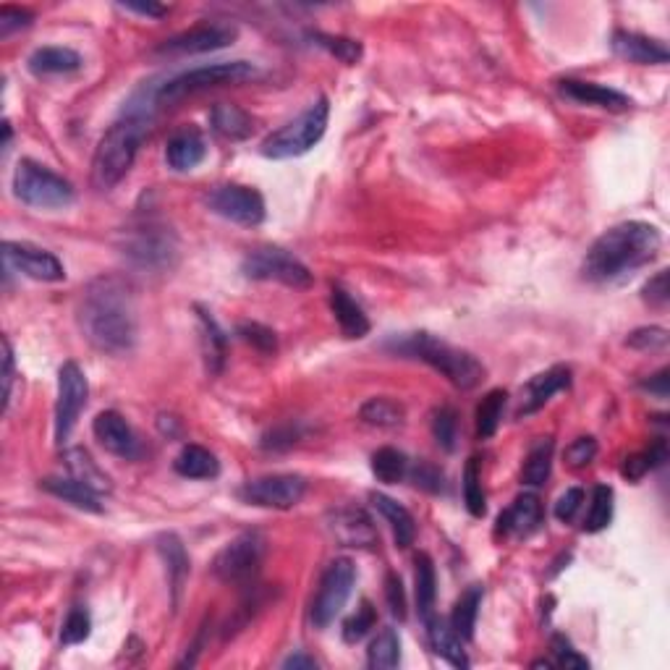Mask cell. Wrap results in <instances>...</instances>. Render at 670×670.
<instances>
[{
    "mask_svg": "<svg viewBox=\"0 0 670 670\" xmlns=\"http://www.w3.org/2000/svg\"><path fill=\"white\" fill-rule=\"evenodd\" d=\"M76 320L97 351L113 356L129 354L137 346V299L129 283L116 275H100L84 288Z\"/></svg>",
    "mask_w": 670,
    "mask_h": 670,
    "instance_id": "1",
    "label": "cell"
},
{
    "mask_svg": "<svg viewBox=\"0 0 670 670\" xmlns=\"http://www.w3.org/2000/svg\"><path fill=\"white\" fill-rule=\"evenodd\" d=\"M663 247V236L652 223L626 220L608 228L584 257L589 283H621L644 265H650Z\"/></svg>",
    "mask_w": 670,
    "mask_h": 670,
    "instance_id": "2",
    "label": "cell"
},
{
    "mask_svg": "<svg viewBox=\"0 0 670 670\" xmlns=\"http://www.w3.org/2000/svg\"><path fill=\"white\" fill-rule=\"evenodd\" d=\"M385 349L396 356H409V359L430 364L432 370H438L448 383L461 390L477 388L485 380V367L477 362V356L440 341L438 335L432 333L396 335L385 343Z\"/></svg>",
    "mask_w": 670,
    "mask_h": 670,
    "instance_id": "3",
    "label": "cell"
},
{
    "mask_svg": "<svg viewBox=\"0 0 670 670\" xmlns=\"http://www.w3.org/2000/svg\"><path fill=\"white\" fill-rule=\"evenodd\" d=\"M144 134H147V118L129 116V113L105 131V137L97 144L95 158H92V186L95 189L110 192L113 186L124 181L137 160Z\"/></svg>",
    "mask_w": 670,
    "mask_h": 670,
    "instance_id": "4",
    "label": "cell"
},
{
    "mask_svg": "<svg viewBox=\"0 0 670 670\" xmlns=\"http://www.w3.org/2000/svg\"><path fill=\"white\" fill-rule=\"evenodd\" d=\"M254 76H257V66L249 61L207 63V66H197V69L181 71V74L165 79L163 84L152 89V100H155V105H176L186 97L207 92V89L244 84Z\"/></svg>",
    "mask_w": 670,
    "mask_h": 670,
    "instance_id": "5",
    "label": "cell"
},
{
    "mask_svg": "<svg viewBox=\"0 0 670 670\" xmlns=\"http://www.w3.org/2000/svg\"><path fill=\"white\" fill-rule=\"evenodd\" d=\"M330 121V103L328 97H320L317 103L309 105L301 116L288 121L283 129L273 131L270 137L262 142L260 152L270 160H291L307 155L328 131Z\"/></svg>",
    "mask_w": 670,
    "mask_h": 670,
    "instance_id": "6",
    "label": "cell"
},
{
    "mask_svg": "<svg viewBox=\"0 0 670 670\" xmlns=\"http://www.w3.org/2000/svg\"><path fill=\"white\" fill-rule=\"evenodd\" d=\"M14 194L37 210H61L74 202V186L35 160H21L14 171Z\"/></svg>",
    "mask_w": 670,
    "mask_h": 670,
    "instance_id": "7",
    "label": "cell"
},
{
    "mask_svg": "<svg viewBox=\"0 0 670 670\" xmlns=\"http://www.w3.org/2000/svg\"><path fill=\"white\" fill-rule=\"evenodd\" d=\"M121 249L131 265L152 270V273L171 270L178 260L176 233L158 223H144L142 228L126 233Z\"/></svg>",
    "mask_w": 670,
    "mask_h": 670,
    "instance_id": "8",
    "label": "cell"
},
{
    "mask_svg": "<svg viewBox=\"0 0 670 670\" xmlns=\"http://www.w3.org/2000/svg\"><path fill=\"white\" fill-rule=\"evenodd\" d=\"M241 273L247 275L249 281H275L296 291L312 288L315 283L309 267L281 247H262L249 252L241 262Z\"/></svg>",
    "mask_w": 670,
    "mask_h": 670,
    "instance_id": "9",
    "label": "cell"
},
{
    "mask_svg": "<svg viewBox=\"0 0 670 670\" xmlns=\"http://www.w3.org/2000/svg\"><path fill=\"white\" fill-rule=\"evenodd\" d=\"M354 584L356 566L349 558H335L325 568V574L320 579V589H317V597L312 602V610H309V618H312L315 629H328L330 623L335 621V616L341 613L343 605L349 602Z\"/></svg>",
    "mask_w": 670,
    "mask_h": 670,
    "instance_id": "10",
    "label": "cell"
},
{
    "mask_svg": "<svg viewBox=\"0 0 670 670\" xmlns=\"http://www.w3.org/2000/svg\"><path fill=\"white\" fill-rule=\"evenodd\" d=\"M265 558V537L260 532H244L233 537L212 561V574L226 584H247L260 571Z\"/></svg>",
    "mask_w": 670,
    "mask_h": 670,
    "instance_id": "11",
    "label": "cell"
},
{
    "mask_svg": "<svg viewBox=\"0 0 670 670\" xmlns=\"http://www.w3.org/2000/svg\"><path fill=\"white\" fill-rule=\"evenodd\" d=\"M89 383L76 362H66L58 372V401H55V443L63 445L71 438L76 422L87 406Z\"/></svg>",
    "mask_w": 670,
    "mask_h": 670,
    "instance_id": "12",
    "label": "cell"
},
{
    "mask_svg": "<svg viewBox=\"0 0 670 670\" xmlns=\"http://www.w3.org/2000/svg\"><path fill=\"white\" fill-rule=\"evenodd\" d=\"M304 495H307V479L299 474H270V477L249 479L239 490V498L249 506L275 508V511L299 506Z\"/></svg>",
    "mask_w": 670,
    "mask_h": 670,
    "instance_id": "13",
    "label": "cell"
},
{
    "mask_svg": "<svg viewBox=\"0 0 670 670\" xmlns=\"http://www.w3.org/2000/svg\"><path fill=\"white\" fill-rule=\"evenodd\" d=\"M207 207H210L215 215H220V218L249 228L260 226L267 212L262 194L257 192V189H252V186H241V184L215 186V189L207 194Z\"/></svg>",
    "mask_w": 670,
    "mask_h": 670,
    "instance_id": "14",
    "label": "cell"
},
{
    "mask_svg": "<svg viewBox=\"0 0 670 670\" xmlns=\"http://www.w3.org/2000/svg\"><path fill=\"white\" fill-rule=\"evenodd\" d=\"M236 35H239V32H236V27L228 24V21H205V24H197V27L186 29V32H178V35L160 42L155 53L168 55V58L212 53V50L233 45Z\"/></svg>",
    "mask_w": 670,
    "mask_h": 670,
    "instance_id": "15",
    "label": "cell"
},
{
    "mask_svg": "<svg viewBox=\"0 0 670 670\" xmlns=\"http://www.w3.org/2000/svg\"><path fill=\"white\" fill-rule=\"evenodd\" d=\"M3 262H6L8 270L27 275L32 281L58 283L66 278V270L53 252L27 244V241H6L3 244Z\"/></svg>",
    "mask_w": 670,
    "mask_h": 670,
    "instance_id": "16",
    "label": "cell"
},
{
    "mask_svg": "<svg viewBox=\"0 0 670 670\" xmlns=\"http://www.w3.org/2000/svg\"><path fill=\"white\" fill-rule=\"evenodd\" d=\"M92 432H95L97 443L118 459L134 461L142 456V443H139L137 432L131 430V424L118 411H100L92 422Z\"/></svg>",
    "mask_w": 670,
    "mask_h": 670,
    "instance_id": "17",
    "label": "cell"
},
{
    "mask_svg": "<svg viewBox=\"0 0 670 670\" xmlns=\"http://www.w3.org/2000/svg\"><path fill=\"white\" fill-rule=\"evenodd\" d=\"M328 529L335 540L343 547H359V550H370L377 545V529L375 521L370 519V513L364 508L346 506L330 513Z\"/></svg>",
    "mask_w": 670,
    "mask_h": 670,
    "instance_id": "18",
    "label": "cell"
},
{
    "mask_svg": "<svg viewBox=\"0 0 670 670\" xmlns=\"http://www.w3.org/2000/svg\"><path fill=\"white\" fill-rule=\"evenodd\" d=\"M568 385H571V367H566V364H555L550 370L534 375L521 393L519 417H529L534 411H540L555 393L566 390Z\"/></svg>",
    "mask_w": 670,
    "mask_h": 670,
    "instance_id": "19",
    "label": "cell"
},
{
    "mask_svg": "<svg viewBox=\"0 0 670 670\" xmlns=\"http://www.w3.org/2000/svg\"><path fill=\"white\" fill-rule=\"evenodd\" d=\"M610 45L618 58L636 63V66H663L670 58L668 48L660 40L644 37L639 32H626V29H618Z\"/></svg>",
    "mask_w": 670,
    "mask_h": 670,
    "instance_id": "20",
    "label": "cell"
},
{
    "mask_svg": "<svg viewBox=\"0 0 670 670\" xmlns=\"http://www.w3.org/2000/svg\"><path fill=\"white\" fill-rule=\"evenodd\" d=\"M207 158V142L197 126H184L178 129L168 144H165V163L178 173L194 171L202 160Z\"/></svg>",
    "mask_w": 670,
    "mask_h": 670,
    "instance_id": "21",
    "label": "cell"
},
{
    "mask_svg": "<svg viewBox=\"0 0 670 670\" xmlns=\"http://www.w3.org/2000/svg\"><path fill=\"white\" fill-rule=\"evenodd\" d=\"M561 95L571 103L579 105H592V108H602V110H629L631 100L618 89L602 87V84L595 82H579V79H563L561 82Z\"/></svg>",
    "mask_w": 670,
    "mask_h": 670,
    "instance_id": "22",
    "label": "cell"
},
{
    "mask_svg": "<svg viewBox=\"0 0 670 670\" xmlns=\"http://www.w3.org/2000/svg\"><path fill=\"white\" fill-rule=\"evenodd\" d=\"M540 524H542L540 498L532 493H524L513 500V506L508 508V511H503L498 516V534H503V537H508V534L529 537Z\"/></svg>",
    "mask_w": 670,
    "mask_h": 670,
    "instance_id": "23",
    "label": "cell"
},
{
    "mask_svg": "<svg viewBox=\"0 0 670 670\" xmlns=\"http://www.w3.org/2000/svg\"><path fill=\"white\" fill-rule=\"evenodd\" d=\"M330 309H333L335 322H338L343 338L359 341L364 335H370V317L364 315L359 301L349 291H343L341 286H333V291H330Z\"/></svg>",
    "mask_w": 670,
    "mask_h": 670,
    "instance_id": "24",
    "label": "cell"
},
{
    "mask_svg": "<svg viewBox=\"0 0 670 670\" xmlns=\"http://www.w3.org/2000/svg\"><path fill=\"white\" fill-rule=\"evenodd\" d=\"M40 487L45 493L61 498L63 503H71L79 511L87 513H103V503H100V495L87 487L84 482L74 477H45L40 482Z\"/></svg>",
    "mask_w": 670,
    "mask_h": 670,
    "instance_id": "25",
    "label": "cell"
},
{
    "mask_svg": "<svg viewBox=\"0 0 670 670\" xmlns=\"http://www.w3.org/2000/svg\"><path fill=\"white\" fill-rule=\"evenodd\" d=\"M427 623V639L435 655H440L445 663H451L453 668H469V657H466L464 647H461L459 634L453 631L451 621H445L440 616L424 618Z\"/></svg>",
    "mask_w": 670,
    "mask_h": 670,
    "instance_id": "26",
    "label": "cell"
},
{
    "mask_svg": "<svg viewBox=\"0 0 670 670\" xmlns=\"http://www.w3.org/2000/svg\"><path fill=\"white\" fill-rule=\"evenodd\" d=\"M212 131L231 142H244L254 134V118L247 110L231 103H218L210 110Z\"/></svg>",
    "mask_w": 670,
    "mask_h": 670,
    "instance_id": "27",
    "label": "cell"
},
{
    "mask_svg": "<svg viewBox=\"0 0 670 670\" xmlns=\"http://www.w3.org/2000/svg\"><path fill=\"white\" fill-rule=\"evenodd\" d=\"M370 498L372 506L383 513V519L388 521L390 529H393L396 545L401 547V550L414 545V537H417V521H414V516L409 513V508H404L401 503H396V500L388 498V495L383 493H372Z\"/></svg>",
    "mask_w": 670,
    "mask_h": 670,
    "instance_id": "28",
    "label": "cell"
},
{
    "mask_svg": "<svg viewBox=\"0 0 670 670\" xmlns=\"http://www.w3.org/2000/svg\"><path fill=\"white\" fill-rule=\"evenodd\" d=\"M27 66L35 76L74 74L82 69V55L71 48H37L29 55Z\"/></svg>",
    "mask_w": 670,
    "mask_h": 670,
    "instance_id": "29",
    "label": "cell"
},
{
    "mask_svg": "<svg viewBox=\"0 0 670 670\" xmlns=\"http://www.w3.org/2000/svg\"><path fill=\"white\" fill-rule=\"evenodd\" d=\"M173 469L186 479H215L220 474V461L202 445H184V451L173 461Z\"/></svg>",
    "mask_w": 670,
    "mask_h": 670,
    "instance_id": "30",
    "label": "cell"
},
{
    "mask_svg": "<svg viewBox=\"0 0 670 670\" xmlns=\"http://www.w3.org/2000/svg\"><path fill=\"white\" fill-rule=\"evenodd\" d=\"M414 592H417V610L419 618H430L438 597V576H435V563L427 553H417L414 558Z\"/></svg>",
    "mask_w": 670,
    "mask_h": 670,
    "instance_id": "31",
    "label": "cell"
},
{
    "mask_svg": "<svg viewBox=\"0 0 670 670\" xmlns=\"http://www.w3.org/2000/svg\"><path fill=\"white\" fill-rule=\"evenodd\" d=\"M199 312V328H202V349H205V362L207 370L212 375H218L223 370V362H226V333L220 330V325L215 322V317L210 312H205L202 307H197Z\"/></svg>",
    "mask_w": 670,
    "mask_h": 670,
    "instance_id": "32",
    "label": "cell"
},
{
    "mask_svg": "<svg viewBox=\"0 0 670 670\" xmlns=\"http://www.w3.org/2000/svg\"><path fill=\"white\" fill-rule=\"evenodd\" d=\"M66 469H69V477L79 479V482H84L87 487H92L97 495L110 493V479L105 477L103 469H100V466L92 461V456H89L87 451H82V448H71V451H66Z\"/></svg>",
    "mask_w": 670,
    "mask_h": 670,
    "instance_id": "33",
    "label": "cell"
},
{
    "mask_svg": "<svg viewBox=\"0 0 670 670\" xmlns=\"http://www.w3.org/2000/svg\"><path fill=\"white\" fill-rule=\"evenodd\" d=\"M553 438H540L529 448L524 469H521V482L527 487H542L550 477V466H553Z\"/></svg>",
    "mask_w": 670,
    "mask_h": 670,
    "instance_id": "34",
    "label": "cell"
},
{
    "mask_svg": "<svg viewBox=\"0 0 670 670\" xmlns=\"http://www.w3.org/2000/svg\"><path fill=\"white\" fill-rule=\"evenodd\" d=\"M482 595H485V592H482V587H479V584H474V587L466 589L464 595L459 597V602H456V608H453L451 626H453V631L459 634L461 642H469V639L474 636V626H477Z\"/></svg>",
    "mask_w": 670,
    "mask_h": 670,
    "instance_id": "35",
    "label": "cell"
},
{
    "mask_svg": "<svg viewBox=\"0 0 670 670\" xmlns=\"http://www.w3.org/2000/svg\"><path fill=\"white\" fill-rule=\"evenodd\" d=\"M367 663L375 670H393L401 663V636L393 626L380 629L367 650Z\"/></svg>",
    "mask_w": 670,
    "mask_h": 670,
    "instance_id": "36",
    "label": "cell"
},
{
    "mask_svg": "<svg viewBox=\"0 0 670 670\" xmlns=\"http://www.w3.org/2000/svg\"><path fill=\"white\" fill-rule=\"evenodd\" d=\"M359 417L372 427H398V424H404L406 409L404 404H398L396 398L375 396L370 401H364Z\"/></svg>",
    "mask_w": 670,
    "mask_h": 670,
    "instance_id": "37",
    "label": "cell"
},
{
    "mask_svg": "<svg viewBox=\"0 0 670 670\" xmlns=\"http://www.w3.org/2000/svg\"><path fill=\"white\" fill-rule=\"evenodd\" d=\"M665 461H668V443H665L663 438H657L655 443L647 448V451L629 456V459H626V464H623L621 474L629 479V482H639V479L647 477L652 469L663 466Z\"/></svg>",
    "mask_w": 670,
    "mask_h": 670,
    "instance_id": "38",
    "label": "cell"
},
{
    "mask_svg": "<svg viewBox=\"0 0 670 670\" xmlns=\"http://www.w3.org/2000/svg\"><path fill=\"white\" fill-rule=\"evenodd\" d=\"M506 390H490L477 406V435L482 440L493 438L498 432V424L503 419V409H506Z\"/></svg>",
    "mask_w": 670,
    "mask_h": 670,
    "instance_id": "39",
    "label": "cell"
},
{
    "mask_svg": "<svg viewBox=\"0 0 670 670\" xmlns=\"http://www.w3.org/2000/svg\"><path fill=\"white\" fill-rule=\"evenodd\" d=\"M158 550L165 558V563H168V576H171L173 592L178 597V589H181L186 574H189V558H186L184 545H181L176 534H163L158 540Z\"/></svg>",
    "mask_w": 670,
    "mask_h": 670,
    "instance_id": "40",
    "label": "cell"
},
{
    "mask_svg": "<svg viewBox=\"0 0 670 670\" xmlns=\"http://www.w3.org/2000/svg\"><path fill=\"white\" fill-rule=\"evenodd\" d=\"M372 474L385 485H396L409 474V459L396 448H380L372 456Z\"/></svg>",
    "mask_w": 670,
    "mask_h": 670,
    "instance_id": "41",
    "label": "cell"
},
{
    "mask_svg": "<svg viewBox=\"0 0 670 670\" xmlns=\"http://www.w3.org/2000/svg\"><path fill=\"white\" fill-rule=\"evenodd\" d=\"M464 503H466V511L472 513L474 519H482V516L487 513V498H485V487H482V472H479L477 456H472V459L466 461Z\"/></svg>",
    "mask_w": 670,
    "mask_h": 670,
    "instance_id": "42",
    "label": "cell"
},
{
    "mask_svg": "<svg viewBox=\"0 0 670 670\" xmlns=\"http://www.w3.org/2000/svg\"><path fill=\"white\" fill-rule=\"evenodd\" d=\"M309 40L315 42L317 48L328 50L330 55H335L338 61L349 63V66H354V63L362 61V42L351 40V37H338V35H325V32H309Z\"/></svg>",
    "mask_w": 670,
    "mask_h": 670,
    "instance_id": "43",
    "label": "cell"
},
{
    "mask_svg": "<svg viewBox=\"0 0 670 670\" xmlns=\"http://www.w3.org/2000/svg\"><path fill=\"white\" fill-rule=\"evenodd\" d=\"M610 519H613V487L597 485L592 490V506L584 519V532H602L610 524Z\"/></svg>",
    "mask_w": 670,
    "mask_h": 670,
    "instance_id": "44",
    "label": "cell"
},
{
    "mask_svg": "<svg viewBox=\"0 0 670 670\" xmlns=\"http://www.w3.org/2000/svg\"><path fill=\"white\" fill-rule=\"evenodd\" d=\"M432 438L438 440L443 451H453L456 448V438H459V419L451 406H440L432 414Z\"/></svg>",
    "mask_w": 670,
    "mask_h": 670,
    "instance_id": "45",
    "label": "cell"
},
{
    "mask_svg": "<svg viewBox=\"0 0 670 670\" xmlns=\"http://www.w3.org/2000/svg\"><path fill=\"white\" fill-rule=\"evenodd\" d=\"M377 626V613L375 608H372L370 600H364L359 608H356L354 616L349 618V621L343 623V642L346 644H356L362 642L364 636L370 634L372 629Z\"/></svg>",
    "mask_w": 670,
    "mask_h": 670,
    "instance_id": "46",
    "label": "cell"
},
{
    "mask_svg": "<svg viewBox=\"0 0 670 670\" xmlns=\"http://www.w3.org/2000/svg\"><path fill=\"white\" fill-rule=\"evenodd\" d=\"M89 634H92V618H89V610L76 605L69 610V616L63 621L61 629V644L71 647V644H82L87 642Z\"/></svg>",
    "mask_w": 670,
    "mask_h": 670,
    "instance_id": "47",
    "label": "cell"
},
{
    "mask_svg": "<svg viewBox=\"0 0 670 670\" xmlns=\"http://www.w3.org/2000/svg\"><path fill=\"white\" fill-rule=\"evenodd\" d=\"M241 341L249 343L252 349H257L260 354H275L278 351V338L270 328L260 325V322H241L239 330H236Z\"/></svg>",
    "mask_w": 670,
    "mask_h": 670,
    "instance_id": "48",
    "label": "cell"
},
{
    "mask_svg": "<svg viewBox=\"0 0 670 670\" xmlns=\"http://www.w3.org/2000/svg\"><path fill=\"white\" fill-rule=\"evenodd\" d=\"M668 330L650 325V328H639L626 338V346L636 351H663L668 346Z\"/></svg>",
    "mask_w": 670,
    "mask_h": 670,
    "instance_id": "49",
    "label": "cell"
},
{
    "mask_svg": "<svg viewBox=\"0 0 670 670\" xmlns=\"http://www.w3.org/2000/svg\"><path fill=\"white\" fill-rule=\"evenodd\" d=\"M550 647H553V657H555L553 663L558 665V668H579V670L589 668L587 657L579 655V652L574 650V644L568 642L563 634H555Z\"/></svg>",
    "mask_w": 670,
    "mask_h": 670,
    "instance_id": "50",
    "label": "cell"
},
{
    "mask_svg": "<svg viewBox=\"0 0 670 670\" xmlns=\"http://www.w3.org/2000/svg\"><path fill=\"white\" fill-rule=\"evenodd\" d=\"M32 21H35V14L27 11V8L3 6L0 8V37L6 40V37H11L14 32H19V29L32 27Z\"/></svg>",
    "mask_w": 670,
    "mask_h": 670,
    "instance_id": "51",
    "label": "cell"
},
{
    "mask_svg": "<svg viewBox=\"0 0 670 670\" xmlns=\"http://www.w3.org/2000/svg\"><path fill=\"white\" fill-rule=\"evenodd\" d=\"M597 456V440L595 438H576L574 443L566 448V464L571 469H584L587 464H592Z\"/></svg>",
    "mask_w": 670,
    "mask_h": 670,
    "instance_id": "52",
    "label": "cell"
},
{
    "mask_svg": "<svg viewBox=\"0 0 670 670\" xmlns=\"http://www.w3.org/2000/svg\"><path fill=\"white\" fill-rule=\"evenodd\" d=\"M385 600H388V608H390V613H393V618L404 621L406 618L404 582H401V576L393 574V571L385 576Z\"/></svg>",
    "mask_w": 670,
    "mask_h": 670,
    "instance_id": "53",
    "label": "cell"
},
{
    "mask_svg": "<svg viewBox=\"0 0 670 670\" xmlns=\"http://www.w3.org/2000/svg\"><path fill=\"white\" fill-rule=\"evenodd\" d=\"M642 299L647 301L650 307H655V309H663L665 304H668V299H670L668 270H660V273H657L655 278H650V281L644 283Z\"/></svg>",
    "mask_w": 670,
    "mask_h": 670,
    "instance_id": "54",
    "label": "cell"
},
{
    "mask_svg": "<svg viewBox=\"0 0 670 670\" xmlns=\"http://www.w3.org/2000/svg\"><path fill=\"white\" fill-rule=\"evenodd\" d=\"M582 503H584L582 487H571V490H566V493L558 498V503H555V519L563 521V524H571V521L576 519L579 508H582Z\"/></svg>",
    "mask_w": 670,
    "mask_h": 670,
    "instance_id": "55",
    "label": "cell"
},
{
    "mask_svg": "<svg viewBox=\"0 0 670 670\" xmlns=\"http://www.w3.org/2000/svg\"><path fill=\"white\" fill-rule=\"evenodd\" d=\"M411 479H414V485L427 490V493H440V490H443V474H440V469L427 464V461H422V464L411 472Z\"/></svg>",
    "mask_w": 670,
    "mask_h": 670,
    "instance_id": "56",
    "label": "cell"
},
{
    "mask_svg": "<svg viewBox=\"0 0 670 670\" xmlns=\"http://www.w3.org/2000/svg\"><path fill=\"white\" fill-rule=\"evenodd\" d=\"M11 385H14V349L11 341L3 338V411L11 404Z\"/></svg>",
    "mask_w": 670,
    "mask_h": 670,
    "instance_id": "57",
    "label": "cell"
},
{
    "mask_svg": "<svg viewBox=\"0 0 670 670\" xmlns=\"http://www.w3.org/2000/svg\"><path fill=\"white\" fill-rule=\"evenodd\" d=\"M644 390H650L652 396L657 398H668V390H670V372L668 370H660L657 375H652L650 380H644L642 383Z\"/></svg>",
    "mask_w": 670,
    "mask_h": 670,
    "instance_id": "58",
    "label": "cell"
},
{
    "mask_svg": "<svg viewBox=\"0 0 670 670\" xmlns=\"http://www.w3.org/2000/svg\"><path fill=\"white\" fill-rule=\"evenodd\" d=\"M121 8H126V11H134V14L152 16V19H160V16L168 14V8L158 6V3H121Z\"/></svg>",
    "mask_w": 670,
    "mask_h": 670,
    "instance_id": "59",
    "label": "cell"
},
{
    "mask_svg": "<svg viewBox=\"0 0 670 670\" xmlns=\"http://www.w3.org/2000/svg\"><path fill=\"white\" fill-rule=\"evenodd\" d=\"M283 668H317V660L315 657H309V655H304V652H296V655H291V657H286V660H283Z\"/></svg>",
    "mask_w": 670,
    "mask_h": 670,
    "instance_id": "60",
    "label": "cell"
}]
</instances>
